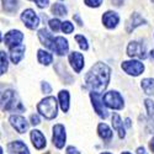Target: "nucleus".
Instances as JSON below:
<instances>
[{
  "label": "nucleus",
  "mask_w": 154,
  "mask_h": 154,
  "mask_svg": "<svg viewBox=\"0 0 154 154\" xmlns=\"http://www.w3.org/2000/svg\"><path fill=\"white\" fill-rule=\"evenodd\" d=\"M111 70L105 63H96L95 66L91 67V69L85 75V83L89 89L93 91L102 93L106 89L110 82Z\"/></svg>",
  "instance_id": "obj_1"
},
{
  "label": "nucleus",
  "mask_w": 154,
  "mask_h": 154,
  "mask_svg": "<svg viewBox=\"0 0 154 154\" xmlns=\"http://www.w3.org/2000/svg\"><path fill=\"white\" fill-rule=\"evenodd\" d=\"M37 110L47 120H52L57 116V100L53 96L45 97L37 105Z\"/></svg>",
  "instance_id": "obj_2"
},
{
  "label": "nucleus",
  "mask_w": 154,
  "mask_h": 154,
  "mask_svg": "<svg viewBox=\"0 0 154 154\" xmlns=\"http://www.w3.org/2000/svg\"><path fill=\"white\" fill-rule=\"evenodd\" d=\"M2 102H3V110L4 111H23V106L19 100V96L12 90H6L3 93L2 96Z\"/></svg>",
  "instance_id": "obj_3"
},
{
  "label": "nucleus",
  "mask_w": 154,
  "mask_h": 154,
  "mask_svg": "<svg viewBox=\"0 0 154 154\" xmlns=\"http://www.w3.org/2000/svg\"><path fill=\"white\" fill-rule=\"evenodd\" d=\"M104 102L105 105L113 110H121L123 109V99L117 91H109L104 95Z\"/></svg>",
  "instance_id": "obj_4"
},
{
  "label": "nucleus",
  "mask_w": 154,
  "mask_h": 154,
  "mask_svg": "<svg viewBox=\"0 0 154 154\" xmlns=\"http://www.w3.org/2000/svg\"><path fill=\"white\" fill-rule=\"evenodd\" d=\"M90 97H91V102H93V106H94L95 112L99 115L100 117L106 119L109 116V113H107V110L105 109V102H104V99L101 97L100 93L93 91L90 94Z\"/></svg>",
  "instance_id": "obj_5"
},
{
  "label": "nucleus",
  "mask_w": 154,
  "mask_h": 154,
  "mask_svg": "<svg viewBox=\"0 0 154 154\" xmlns=\"http://www.w3.org/2000/svg\"><path fill=\"white\" fill-rule=\"evenodd\" d=\"M21 20L23 21L25 26L30 30H35L37 29V26L40 25V17L36 15V12L31 9L25 10L21 14Z\"/></svg>",
  "instance_id": "obj_6"
},
{
  "label": "nucleus",
  "mask_w": 154,
  "mask_h": 154,
  "mask_svg": "<svg viewBox=\"0 0 154 154\" xmlns=\"http://www.w3.org/2000/svg\"><path fill=\"white\" fill-rule=\"evenodd\" d=\"M122 69L130 75L138 76L144 70V66L139 60H127L122 63Z\"/></svg>",
  "instance_id": "obj_7"
},
{
  "label": "nucleus",
  "mask_w": 154,
  "mask_h": 154,
  "mask_svg": "<svg viewBox=\"0 0 154 154\" xmlns=\"http://www.w3.org/2000/svg\"><path fill=\"white\" fill-rule=\"evenodd\" d=\"M127 54L130 57H137V58H140V59H144L147 57V53H146V46L140 42H131L127 47Z\"/></svg>",
  "instance_id": "obj_8"
},
{
  "label": "nucleus",
  "mask_w": 154,
  "mask_h": 154,
  "mask_svg": "<svg viewBox=\"0 0 154 154\" xmlns=\"http://www.w3.org/2000/svg\"><path fill=\"white\" fill-rule=\"evenodd\" d=\"M53 144L60 149L66 144V128L63 125H56L53 127Z\"/></svg>",
  "instance_id": "obj_9"
},
{
  "label": "nucleus",
  "mask_w": 154,
  "mask_h": 154,
  "mask_svg": "<svg viewBox=\"0 0 154 154\" xmlns=\"http://www.w3.org/2000/svg\"><path fill=\"white\" fill-rule=\"evenodd\" d=\"M23 40V35L17 31V30H12L10 32H8L4 37V42L8 47H15V46H19Z\"/></svg>",
  "instance_id": "obj_10"
},
{
  "label": "nucleus",
  "mask_w": 154,
  "mask_h": 154,
  "mask_svg": "<svg viewBox=\"0 0 154 154\" xmlns=\"http://www.w3.org/2000/svg\"><path fill=\"white\" fill-rule=\"evenodd\" d=\"M10 123L19 133H25L29 128V123H27L26 119L22 116H19V115H12V116H10Z\"/></svg>",
  "instance_id": "obj_11"
},
{
  "label": "nucleus",
  "mask_w": 154,
  "mask_h": 154,
  "mask_svg": "<svg viewBox=\"0 0 154 154\" xmlns=\"http://www.w3.org/2000/svg\"><path fill=\"white\" fill-rule=\"evenodd\" d=\"M69 62L75 73H80L82 69L84 68V57L79 52H72L69 54Z\"/></svg>",
  "instance_id": "obj_12"
},
{
  "label": "nucleus",
  "mask_w": 154,
  "mask_h": 154,
  "mask_svg": "<svg viewBox=\"0 0 154 154\" xmlns=\"http://www.w3.org/2000/svg\"><path fill=\"white\" fill-rule=\"evenodd\" d=\"M68 41L64 37H56L54 43H53V52H56L58 56H64L68 52Z\"/></svg>",
  "instance_id": "obj_13"
},
{
  "label": "nucleus",
  "mask_w": 154,
  "mask_h": 154,
  "mask_svg": "<svg viewBox=\"0 0 154 154\" xmlns=\"http://www.w3.org/2000/svg\"><path fill=\"white\" fill-rule=\"evenodd\" d=\"M144 23H146V20L140 16L138 12H134V14L131 16V19L128 20L127 23H126V31H127V33H131L138 26H140V25H144Z\"/></svg>",
  "instance_id": "obj_14"
},
{
  "label": "nucleus",
  "mask_w": 154,
  "mask_h": 154,
  "mask_svg": "<svg viewBox=\"0 0 154 154\" xmlns=\"http://www.w3.org/2000/svg\"><path fill=\"white\" fill-rule=\"evenodd\" d=\"M119 21H120L119 15L116 14V12H113V11H107V12L104 14V16H102V22H104L105 27H107V29L116 27Z\"/></svg>",
  "instance_id": "obj_15"
},
{
  "label": "nucleus",
  "mask_w": 154,
  "mask_h": 154,
  "mask_svg": "<svg viewBox=\"0 0 154 154\" xmlns=\"http://www.w3.org/2000/svg\"><path fill=\"white\" fill-rule=\"evenodd\" d=\"M38 38H40L41 43L49 48L51 51H53V43H54V38L52 36V33H49L46 29H41L40 31H38Z\"/></svg>",
  "instance_id": "obj_16"
},
{
  "label": "nucleus",
  "mask_w": 154,
  "mask_h": 154,
  "mask_svg": "<svg viewBox=\"0 0 154 154\" xmlns=\"http://www.w3.org/2000/svg\"><path fill=\"white\" fill-rule=\"evenodd\" d=\"M31 140H32V144L35 146L36 149H42L46 147V137L42 134L41 131L33 130L31 132Z\"/></svg>",
  "instance_id": "obj_17"
},
{
  "label": "nucleus",
  "mask_w": 154,
  "mask_h": 154,
  "mask_svg": "<svg viewBox=\"0 0 154 154\" xmlns=\"http://www.w3.org/2000/svg\"><path fill=\"white\" fill-rule=\"evenodd\" d=\"M8 149H9L10 154H30L27 147L25 146L21 140H15V142L9 143Z\"/></svg>",
  "instance_id": "obj_18"
},
{
  "label": "nucleus",
  "mask_w": 154,
  "mask_h": 154,
  "mask_svg": "<svg viewBox=\"0 0 154 154\" xmlns=\"http://www.w3.org/2000/svg\"><path fill=\"white\" fill-rule=\"evenodd\" d=\"M23 56H25V46L23 45H19V46L10 48V58L14 64H17L23 58Z\"/></svg>",
  "instance_id": "obj_19"
},
{
  "label": "nucleus",
  "mask_w": 154,
  "mask_h": 154,
  "mask_svg": "<svg viewBox=\"0 0 154 154\" xmlns=\"http://www.w3.org/2000/svg\"><path fill=\"white\" fill-rule=\"evenodd\" d=\"M112 126H113V130H116L119 132V136L121 138H123L126 136L125 128H123V122H122L121 117L119 116L117 113H113L112 115Z\"/></svg>",
  "instance_id": "obj_20"
},
{
  "label": "nucleus",
  "mask_w": 154,
  "mask_h": 154,
  "mask_svg": "<svg viewBox=\"0 0 154 154\" xmlns=\"http://www.w3.org/2000/svg\"><path fill=\"white\" fill-rule=\"evenodd\" d=\"M97 132H99V136L104 140H110L112 138V131L106 123H100L97 127Z\"/></svg>",
  "instance_id": "obj_21"
},
{
  "label": "nucleus",
  "mask_w": 154,
  "mask_h": 154,
  "mask_svg": "<svg viewBox=\"0 0 154 154\" xmlns=\"http://www.w3.org/2000/svg\"><path fill=\"white\" fill-rule=\"evenodd\" d=\"M37 58H38V62L41 64H45V66H49V64L53 62L52 54L49 52H47V51H43V49H40L37 52Z\"/></svg>",
  "instance_id": "obj_22"
},
{
  "label": "nucleus",
  "mask_w": 154,
  "mask_h": 154,
  "mask_svg": "<svg viewBox=\"0 0 154 154\" xmlns=\"http://www.w3.org/2000/svg\"><path fill=\"white\" fill-rule=\"evenodd\" d=\"M59 104L63 112H67L69 110V93L67 90H62L59 93Z\"/></svg>",
  "instance_id": "obj_23"
},
{
  "label": "nucleus",
  "mask_w": 154,
  "mask_h": 154,
  "mask_svg": "<svg viewBox=\"0 0 154 154\" xmlns=\"http://www.w3.org/2000/svg\"><path fill=\"white\" fill-rule=\"evenodd\" d=\"M140 83H142L140 85H142V89H143V91L146 94H148V95L154 94V79L146 78V79H143Z\"/></svg>",
  "instance_id": "obj_24"
},
{
  "label": "nucleus",
  "mask_w": 154,
  "mask_h": 154,
  "mask_svg": "<svg viewBox=\"0 0 154 154\" xmlns=\"http://www.w3.org/2000/svg\"><path fill=\"white\" fill-rule=\"evenodd\" d=\"M52 12L54 15H57V16H64V15H67V12H68V10H67V8L64 6L63 4H59V3H56V4H53L52 5Z\"/></svg>",
  "instance_id": "obj_25"
},
{
  "label": "nucleus",
  "mask_w": 154,
  "mask_h": 154,
  "mask_svg": "<svg viewBox=\"0 0 154 154\" xmlns=\"http://www.w3.org/2000/svg\"><path fill=\"white\" fill-rule=\"evenodd\" d=\"M3 4H4L5 11H8V12H14L19 6L17 0H3Z\"/></svg>",
  "instance_id": "obj_26"
},
{
  "label": "nucleus",
  "mask_w": 154,
  "mask_h": 154,
  "mask_svg": "<svg viewBox=\"0 0 154 154\" xmlns=\"http://www.w3.org/2000/svg\"><path fill=\"white\" fill-rule=\"evenodd\" d=\"M75 41L78 42V45H79V47H80L82 49L86 51V49L89 48L88 41H86V38H85L83 35H76V36H75Z\"/></svg>",
  "instance_id": "obj_27"
},
{
  "label": "nucleus",
  "mask_w": 154,
  "mask_h": 154,
  "mask_svg": "<svg viewBox=\"0 0 154 154\" xmlns=\"http://www.w3.org/2000/svg\"><path fill=\"white\" fill-rule=\"evenodd\" d=\"M144 105H146V109H147V111H148L149 117L154 120V102L148 99V100L144 101Z\"/></svg>",
  "instance_id": "obj_28"
},
{
  "label": "nucleus",
  "mask_w": 154,
  "mask_h": 154,
  "mask_svg": "<svg viewBox=\"0 0 154 154\" xmlns=\"http://www.w3.org/2000/svg\"><path fill=\"white\" fill-rule=\"evenodd\" d=\"M62 31L64 32V33H72L73 31H74V26H73V23L70 22V21H64V22H62Z\"/></svg>",
  "instance_id": "obj_29"
},
{
  "label": "nucleus",
  "mask_w": 154,
  "mask_h": 154,
  "mask_svg": "<svg viewBox=\"0 0 154 154\" xmlns=\"http://www.w3.org/2000/svg\"><path fill=\"white\" fill-rule=\"evenodd\" d=\"M49 27L53 32H57V31H59V29H62V22L58 19L49 20Z\"/></svg>",
  "instance_id": "obj_30"
},
{
  "label": "nucleus",
  "mask_w": 154,
  "mask_h": 154,
  "mask_svg": "<svg viewBox=\"0 0 154 154\" xmlns=\"http://www.w3.org/2000/svg\"><path fill=\"white\" fill-rule=\"evenodd\" d=\"M6 69H8V59H6V54H5V52H2V69H0L2 74H5Z\"/></svg>",
  "instance_id": "obj_31"
},
{
  "label": "nucleus",
  "mask_w": 154,
  "mask_h": 154,
  "mask_svg": "<svg viewBox=\"0 0 154 154\" xmlns=\"http://www.w3.org/2000/svg\"><path fill=\"white\" fill-rule=\"evenodd\" d=\"M84 3L90 8H99L102 4V0H84Z\"/></svg>",
  "instance_id": "obj_32"
},
{
  "label": "nucleus",
  "mask_w": 154,
  "mask_h": 154,
  "mask_svg": "<svg viewBox=\"0 0 154 154\" xmlns=\"http://www.w3.org/2000/svg\"><path fill=\"white\" fill-rule=\"evenodd\" d=\"M42 91L45 94H49L51 91H52V88H51V85L47 83V82H43L42 83Z\"/></svg>",
  "instance_id": "obj_33"
},
{
  "label": "nucleus",
  "mask_w": 154,
  "mask_h": 154,
  "mask_svg": "<svg viewBox=\"0 0 154 154\" xmlns=\"http://www.w3.org/2000/svg\"><path fill=\"white\" fill-rule=\"evenodd\" d=\"M36 4H37L38 8L43 9V8H47V6H48L49 2H48V0H36Z\"/></svg>",
  "instance_id": "obj_34"
},
{
  "label": "nucleus",
  "mask_w": 154,
  "mask_h": 154,
  "mask_svg": "<svg viewBox=\"0 0 154 154\" xmlns=\"http://www.w3.org/2000/svg\"><path fill=\"white\" fill-rule=\"evenodd\" d=\"M40 117L37 116V115H31V123L33 125V126H36V125H40Z\"/></svg>",
  "instance_id": "obj_35"
},
{
  "label": "nucleus",
  "mask_w": 154,
  "mask_h": 154,
  "mask_svg": "<svg viewBox=\"0 0 154 154\" xmlns=\"http://www.w3.org/2000/svg\"><path fill=\"white\" fill-rule=\"evenodd\" d=\"M67 154H80V153H79L78 149L74 148V147H68L67 148Z\"/></svg>",
  "instance_id": "obj_36"
},
{
  "label": "nucleus",
  "mask_w": 154,
  "mask_h": 154,
  "mask_svg": "<svg viewBox=\"0 0 154 154\" xmlns=\"http://www.w3.org/2000/svg\"><path fill=\"white\" fill-rule=\"evenodd\" d=\"M137 154H148V153L146 152V149L143 147H139V148H137Z\"/></svg>",
  "instance_id": "obj_37"
},
{
  "label": "nucleus",
  "mask_w": 154,
  "mask_h": 154,
  "mask_svg": "<svg viewBox=\"0 0 154 154\" xmlns=\"http://www.w3.org/2000/svg\"><path fill=\"white\" fill-rule=\"evenodd\" d=\"M111 3H112V4H115L116 6H120V5L123 3V0H111Z\"/></svg>",
  "instance_id": "obj_38"
},
{
  "label": "nucleus",
  "mask_w": 154,
  "mask_h": 154,
  "mask_svg": "<svg viewBox=\"0 0 154 154\" xmlns=\"http://www.w3.org/2000/svg\"><path fill=\"white\" fill-rule=\"evenodd\" d=\"M74 19L76 20V22H78L79 25H80V26H82V25H83V21L80 20V17H79V15H74Z\"/></svg>",
  "instance_id": "obj_39"
},
{
  "label": "nucleus",
  "mask_w": 154,
  "mask_h": 154,
  "mask_svg": "<svg viewBox=\"0 0 154 154\" xmlns=\"http://www.w3.org/2000/svg\"><path fill=\"white\" fill-rule=\"evenodd\" d=\"M149 147H150V149L153 150V153H154V138L150 140V143H149Z\"/></svg>",
  "instance_id": "obj_40"
},
{
  "label": "nucleus",
  "mask_w": 154,
  "mask_h": 154,
  "mask_svg": "<svg viewBox=\"0 0 154 154\" xmlns=\"http://www.w3.org/2000/svg\"><path fill=\"white\" fill-rule=\"evenodd\" d=\"M126 125H127V127H131V120L130 119L126 120Z\"/></svg>",
  "instance_id": "obj_41"
},
{
  "label": "nucleus",
  "mask_w": 154,
  "mask_h": 154,
  "mask_svg": "<svg viewBox=\"0 0 154 154\" xmlns=\"http://www.w3.org/2000/svg\"><path fill=\"white\" fill-rule=\"evenodd\" d=\"M150 57L154 59V49H152V51H150Z\"/></svg>",
  "instance_id": "obj_42"
},
{
  "label": "nucleus",
  "mask_w": 154,
  "mask_h": 154,
  "mask_svg": "<svg viewBox=\"0 0 154 154\" xmlns=\"http://www.w3.org/2000/svg\"><path fill=\"white\" fill-rule=\"evenodd\" d=\"M122 154H131V153H128V152H123Z\"/></svg>",
  "instance_id": "obj_43"
},
{
  "label": "nucleus",
  "mask_w": 154,
  "mask_h": 154,
  "mask_svg": "<svg viewBox=\"0 0 154 154\" xmlns=\"http://www.w3.org/2000/svg\"><path fill=\"white\" fill-rule=\"evenodd\" d=\"M101 154H111V153H107V152H104V153H101Z\"/></svg>",
  "instance_id": "obj_44"
},
{
  "label": "nucleus",
  "mask_w": 154,
  "mask_h": 154,
  "mask_svg": "<svg viewBox=\"0 0 154 154\" xmlns=\"http://www.w3.org/2000/svg\"><path fill=\"white\" fill-rule=\"evenodd\" d=\"M32 2H36V0H32Z\"/></svg>",
  "instance_id": "obj_45"
},
{
  "label": "nucleus",
  "mask_w": 154,
  "mask_h": 154,
  "mask_svg": "<svg viewBox=\"0 0 154 154\" xmlns=\"http://www.w3.org/2000/svg\"><path fill=\"white\" fill-rule=\"evenodd\" d=\"M152 2H153V3H154V0H152Z\"/></svg>",
  "instance_id": "obj_46"
}]
</instances>
